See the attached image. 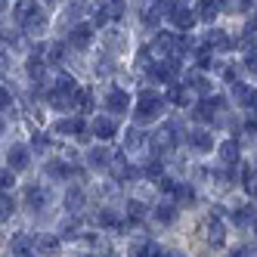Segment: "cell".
I'll use <instances>...</instances> for the list:
<instances>
[{"instance_id":"21","label":"cell","mask_w":257,"mask_h":257,"mask_svg":"<svg viewBox=\"0 0 257 257\" xmlns=\"http://www.w3.org/2000/svg\"><path fill=\"white\" fill-rule=\"evenodd\" d=\"M186 87L198 90V93H211V81H208V78H201V71H192V75H189V84H186Z\"/></svg>"},{"instance_id":"23","label":"cell","mask_w":257,"mask_h":257,"mask_svg":"<svg viewBox=\"0 0 257 257\" xmlns=\"http://www.w3.org/2000/svg\"><path fill=\"white\" fill-rule=\"evenodd\" d=\"M127 217H131V223H140L146 217V205L143 201H131V205H127Z\"/></svg>"},{"instance_id":"20","label":"cell","mask_w":257,"mask_h":257,"mask_svg":"<svg viewBox=\"0 0 257 257\" xmlns=\"http://www.w3.org/2000/svg\"><path fill=\"white\" fill-rule=\"evenodd\" d=\"M214 16H217V4H214V0H198V19L201 22H214Z\"/></svg>"},{"instance_id":"34","label":"cell","mask_w":257,"mask_h":257,"mask_svg":"<svg viewBox=\"0 0 257 257\" xmlns=\"http://www.w3.org/2000/svg\"><path fill=\"white\" fill-rule=\"evenodd\" d=\"M251 96H254V93H251V90H248L245 84H235V99H242V102H251Z\"/></svg>"},{"instance_id":"35","label":"cell","mask_w":257,"mask_h":257,"mask_svg":"<svg viewBox=\"0 0 257 257\" xmlns=\"http://www.w3.org/2000/svg\"><path fill=\"white\" fill-rule=\"evenodd\" d=\"M195 65H198V71H201V68H211V53H208V50H201V53H198V59H195Z\"/></svg>"},{"instance_id":"5","label":"cell","mask_w":257,"mask_h":257,"mask_svg":"<svg viewBox=\"0 0 257 257\" xmlns=\"http://www.w3.org/2000/svg\"><path fill=\"white\" fill-rule=\"evenodd\" d=\"M105 108H108V112H115V115H121V112L131 108V96H127L121 87H112L105 93Z\"/></svg>"},{"instance_id":"32","label":"cell","mask_w":257,"mask_h":257,"mask_svg":"<svg viewBox=\"0 0 257 257\" xmlns=\"http://www.w3.org/2000/svg\"><path fill=\"white\" fill-rule=\"evenodd\" d=\"M149 242H137V245H131V257H149Z\"/></svg>"},{"instance_id":"33","label":"cell","mask_w":257,"mask_h":257,"mask_svg":"<svg viewBox=\"0 0 257 257\" xmlns=\"http://www.w3.org/2000/svg\"><path fill=\"white\" fill-rule=\"evenodd\" d=\"M71 131H78V121H59L53 127V134H71Z\"/></svg>"},{"instance_id":"8","label":"cell","mask_w":257,"mask_h":257,"mask_svg":"<svg viewBox=\"0 0 257 257\" xmlns=\"http://www.w3.org/2000/svg\"><path fill=\"white\" fill-rule=\"evenodd\" d=\"M7 161H10V171H25L28 168V149L25 146H10Z\"/></svg>"},{"instance_id":"15","label":"cell","mask_w":257,"mask_h":257,"mask_svg":"<svg viewBox=\"0 0 257 257\" xmlns=\"http://www.w3.org/2000/svg\"><path fill=\"white\" fill-rule=\"evenodd\" d=\"M47 177H53V180H68V177H75V168H68L65 161H50L47 164Z\"/></svg>"},{"instance_id":"39","label":"cell","mask_w":257,"mask_h":257,"mask_svg":"<svg viewBox=\"0 0 257 257\" xmlns=\"http://www.w3.org/2000/svg\"><path fill=\"white\" fill-rule=\"evenodd\" d=\"M161 174V161H149L146 164V177H158Z\"/></svg>"},{"instance_id":"2","label":"cell","mask_w":257,"mask_h":257,"mask_svg":"<svg viewBox=\"0 0 257 257\" xmlns=\"http://www.w3.org/2000/svg\"><path fill=\"white\" fill-rule=\"evenodd\" d=\"M161 112H164V96L155 93V90H140L134 118H137V121H152V118H158Z\"/></svg>"},{"instance_id":"17","label":"cell","mask_w":257,"mask_h":257,"mask_svg":"<svg viewBox=\"0 0 257 257\" xmlns=\"http://www.w3.org/2000/svg\"><path fill=\"white\" fill-rule=\"evenodd\" d=\"M208 47H214V50H229V47H235V41L226 38V31H211L208 34Z\"/></svg>"},{"instance_id":"12","label":"cell","mask_w":257,"mask_h":257,"mask_svg":"<svg viewBox=\"0 0 257 257\" xmlns=\"http://www.w3.org/2000/svg\"><path fill=\"white\" fill-rule=\"evenodd\" d=\"M47 201H50V195H47V189H44V186H31V189L25 192V205H28V208H34V211L47 208Z\"/></svg>"},{"instance_id":"46","label":"cell","mask_w":257,"mask_h":257,"mask_svg":"<svg viewBox=\"0 0 257 257\" xmlns=\"http://www.w3.org/2000/svg\"><path fill=\"white\" fill-rule=\"evenodd\" d=\"M149 257H164V254H161V248H158V245H152V248H149Z\"/></svg>"},{"instance_id":"13","label":"cell","mask_w":257,"mask_h":257,"mask_svg":"<svg viewBox=\"0 0 257 257\" xmlns=\"http://www.w3.org/2000/svg\"><path fill=\"white\" fill-rule=\"evenodd\" d=\"M90 38H93V28H90V25H75V28H71V34H68L71 47H78V50H84L90 44Z\"/></svg>"},{"instance_id":"41","label":"cell","mask_w":257,"mask_h":257,"mask_svg":"<svg viewBox=\"0 0 257 257\" xmlns=\"http://www.w3.org/2000/svg\"><path fill=\"white\" fill-rule=\"evenodd\" d=\"M31 143H34V149H47V143H50V140H47L44 134H34V140H31Z\"/></svg>"},{"instance_id":"28","label":"cell","mask_w":257,"mask_h":257,"mask_svg":"<svg viewBox=\"0 0 257 257\" xmlns=\"http://www.w3.org/2000/svg\"><path fill=\"white\" fill-rule=\"evenodd\" d=\"M13 211H16V201H13V198H10V195L4 192V198H0V214H4V220H7V217H10Z\"/></svg>"},{"instance_id":"10","label":"cell","mask_w":257,"mask_h":257,"mask_svg":"<svg viewBox=\"0 0 257 257\" xmlns=\"http://www.w3.org/2000/svg\"><path fill=\"white\" fill-rule=\"evenodd\" d=\"M223 223H220V217L217 214H211L208 217V242L214 245V248H223Z\"/></svg>"},{"instance_id":"27","label":"cell","mask_w":257,"mask_h":257,"mask_svg":"<svg viewBox=\"0 0 257 257\" xmlns=\"http://www.w3.org/2000/svg\"><path fill=\"white\" fill-rule=\"evenodd\" d=\"M28 75H31L34 81H41V78H44V62H41V59H31V62H28Z\"/></svg>"},{"instance_id":"24","label":"cell","mask_w":257,"mask_h":257,"mask_svg":"<svg viewBox=\"0 0 257 257\" xmlns=\"http://www.w3.org/2000/svg\"><path fill=\"white\" fill-rule=\"evenodd\" d=\"M65 205L71 208V211H78L81 205H84V192L75 186V189H68V195H65Z\"/></svg>"},{"instance_id":"48","label":"cell","mask_w":257,"mask_h":257,"mask_svg":"<svg viewBox=\"0 0 257 257\" xmlns=\"http://www.w3.org/2000/svg\"><path fill=\"white\" fill-rule=\"evenodd\" d=\"M164 257H183V254H177V251H171V254H164Z\"/></svg>"},{"instance_id":"9","label":"cell","mask_w":257,"mask_h":257,"mask_svg":"<svg viewBox=\"0 0 257 257\" xmlns=\"http://www.w3.org/2000/svg\"><path fill=\"white\" fill-rule=\"evenodd\" d=\"M115 134H118V127H115V121H112V118H105V115H102V118H96V121H93V137H99L102 143H108Z\"/></svg>"},{"instance_id":"49","label":"cell","mask_w":257,"mask_h":257,"mask_svg":"<svg viewBox=\"0 0 257 257\" xmlns=\"http://www.w3.org/2000/svg\"><path fill=\"white\" fill-rule=\"evenodd\" d=\"M254 232H257V220H254Z\"/></svg>"},{"instance_id":"36","label":"cell","mask_w":257,"mask_h":257,"mask_svg":"<svg viewBox=\"0 0 257 257\" xmlns=\"http://www.w3.org/2000/svg\"><path fill=\"white\" fill-rule=\"evenodd\" d=\"M0 183H4V189H13V186H16L13 171H7V168H4V174H0Z\"/></svg>"},{"instance_id":"47","label":"cell","mask_w":257,"mask_h":257,"mask_svg":"<svg viewBox=\"0 0 257 257\" xmlns=\"http://www.w3.org/2000/svg\"><path fill=\"white\" fill-rule=\"evenodd\" d=\"M248 105H251V108H254V115H257V93H254V96H251V102H248Z\"/></svg>"},{"instance_id":"50","label":"cell","mask_w":257,"mask_h":257,"mask_svg":"<svg viewBox=\"0 0 257 257\" xmlns=\"http://www.w3.org/2000/svg\"><path fill=\"white\" fill-rule=\"evenodd\" d=\"M254 171H257V158H254Z\"/></svg>"},{"instance_id":"42","label":"cell","mask_w":257,"mask_h":257,"mask_svg":"<svg viewBox=\"0 0 257 257\" xmlns=\"http://www.w3.org/2000/svg\"><path fill=\"white\" fill-rule=\"evenodd\" d=\"M137 146H140V134L131 131V134H127V149H137Z\"/></svg>"},{"instance_id":"1","label":"cell","mask_w":257,"mask_h":257,"mask_svg":"<svg viewBox=\"0 0 257 257\" xmlns=\"http://www.w3.org/2000/svg\"><path fill=\"white\" fill-rule=\"evenodd\" d=\"M16 22H19L28 34H41L47 28V16L34 0H22V4L16 7Z\"/></svg>"},{"instance_id":"19","label":"cell","mask_w":257,"mask_h":257,"mask_svg":"<svg viewBox=\"0 0 257 257\" xmlns=\"http://www.w3.org/2000/svg\"><path fill=\"white\" fill-rule=\"evenodd\" d=\"M238 44H242L248 53H251V47H257V22H248V25H245V31H242V41H238Z\"/></svg>"},{"instance_id":"43","label":"cell","mask_w":257,"mask_h":257,"mask_svg":"<svg viewBox=\"0 0 257 257\" xmlns=\"http://www.w3.org/2000/svg\"><path fill=\"white\" fill-rule=\"evenodd\" d=\"M62 59V47L56 44V47H50V62H59Z\"/></svg>"},{"instance_id":"22","label":"cell","mask_w":257,"mask_h":257,"mask_svg":"<svg viewBox=\"0 0 257 257\" xmlns=\"http://www.w3.org/2000/svg\"><path fill=\"white\" fill-rule=\"evenodd\" d=\"M168 99H171L174 105H186V102H189V93H186V87H180V84H171V90H168Z\"/></svg>"},{"instance_id":"30","label":"cell","mask_w":257,"mask_h":257,"mask_svg":"<svg viewBox=\"0 0 257 257\" xmlns=\"http://www.w3.org/2000/svg\"><path fill=\"white\" fill-rule=\"evenodd\" d=\"M108 16H112V19H121L124 16V0H108Z\"/></svg>"},{"instance_id":"14","label":"cell","mask_w":257,"mask_h":257,"mask_svg":"<svg viewBox=\"0 0 257 257\" xmlns=\"http://www.w3.org/2000/svg\"><path fill=\"white\" fill-rule=\"evenodd\" d=\"M177 214H180V208L171 205V201H164V205H155V220H158V223H164V226H171L174 220H177Z\"/></svg>"},{"instance_id":"16","label":"cell","mask_w":257,"mask_h":257,"mask_svg":"<svg viewBox=\"0 0 257 257\" xmlns=\"http://www.w3.org/2000/svg\"><path fill=\"white\" fill-rule=\"evenodd\" d=\"M220 161L229 164V168H232V164H238V143L235 140H226L223 146H220Z\"/></svg>"},{"instance_id":"31","label":"cell","mask_w":257,"mask_h":257,"mask_svg":"<svg viewBox=\"0 0 257 257\" xmlns=\"http://www.w3.org/2000/svg\"><path fill=\"white\" fill-rule=\"evenodd\" d=\"M99 223H102V226H112V229L121 226V223H118V217H115L112 211H102V214H99Z\"/></svg>"},{"instance_id":"45","label":"cell","mask_w":257,"mask_h":257,"mask_svg":"<svg viewBox=\"0 0 257 257\" xmlns=\"http://www.w3.org/2000/svg\"><path fill=\"white\" fill-rule=\"evenodd\" d=\"M0 102H4V108H7V105H10V102H13V96H10V93H7V87H4V93H0Z\"/></svg>"},{"instance_id":"40","label":"cell","mask_w":257,"mask_h":257,"mask_svg":"<svg viewBox=\"0 0 257 257\" xmlns=\"http://www.w3.org/2000/svg\"><path fill=\"white\" fill-rule=\"evenodd\" d=\"M158 186H161V192H174L177 186H174V180H168V177H161L158 180Z\"/></svg>"},{"instance_id":"29","label":"cell","mask_w":257,"mask_h":257,"mask_svg":"<svg viewBox=\"0 0 257 257\" xmlns=\"http://www.w3.org/2000/svg\"><path fill=\"white\" fill-rule=\"evenodd\" d=\"M174 195H177V201H183V205H189V201L195 198L189 186H177V189H174Z\"/></svg>"},{"instance_id":"37","label":"cell","mask_w":257,"mask_h":257,"mask_svg":"<svg viewBox=\"0 0 257 257\" xmlns=\"http://www.w3.org/2000/svg\"><path fill=\"white\" fill-rule=\"evenodd\" d=\"M90 102H93V99H90L87 90H84V93H78V108H81V112H90Z\"/></svg>"},{"instance_id":"25","label":"cell","mask_w":257,"mask_h":257,"mask_svg":"<svg viewBox=\"0 0 257 257\" xmlns=\"http://www.w3.org/2000/svg\"><path fill=\"white\" fill-rule=\"evenodd\" d=\"M56 248H59V238H56V235H41V238H38V251L50 254V251H56Z\"/></svg>"},{"instance_id":"18","label":"cell","mask_w":257,"mask_h":257,"mask_svg":"<svg viewBox=\"0 0 257 257\" xmlns=\"http://www.w3.org/2000/svg\"><path fill=\"white\" fill-rule=\"evenodd\" d=\"M112 161H115V155L108 149H93L90 152V164H93V168H112Z\"/></svg>"},{"instance_id":"6","label":"cell","mask_w":257,"mask_h":257,"mask_svg":"<svg viewBox=\"0 0 257 257\" xmlns=\"http://www.w3.org/2000/svg\"><path fill=\"white\" fill-rule=\"evenodd\" d=\"M34 248H38V238H31V235H16L13 242H10L13 257H31Z\"/></svg>"},{"instance_id":"44","label":"cell","mask_w":257,"mask_h":257,"mask_svg":"<svg viewBox=\"0 0 257 257\" xmlns=\"http://www.w3.org/2000/svg\"><path fill=\"white\" fill-rule=\"evenodd\" d=\"M248 254H251V251H248L245 245H238V248H232V251H229V257H248Z\"/></svg>"},{"instance_id":"26","label":"cell","mask_w":257,"mask_h":257,"mask_svg":"<svg viewBox=\"0 0 257 257\" xmlns=\"http://www.w3.org/2000/svg\"><path fill=\"white\" fill-rule=\"evenodd\" d=\"M235 223H238V226L254 223V208H242V211H235Z\"/></svg>"},{"instance_id":"11","label":"cell","mask_w":257,"mask_h":257,"mask_svg":"<svg viewBox=\"0 0 257 257\" xmlns=\"http://www.w3.org/2000/svg\"><path fill=\"white\" fill-rule=\"evenodd\" d=\"M189 146H192V149H198V152H211V149H214V137L198 127V131L189 134Z\"/></svg>"},{"instance_id":"3","label":"cell","mask_w":257,"mask_h":257,"mask_svg":"<svg viewBox=\"0 0 257 257\" xmlns=\"http://www.w3.org/2000/svg\"><path fill=\"white\" fill-rule=\"evenodd\" d=\"M177 146V124H168V127H161V131L152 134V149L155 152H171Z\"/></svg>"},{"instance_id":"38","label":"cell","mask_w":257,"mask_h":257,"mask_svg":"<svg viewBox=\"0 0 257 257\" xmlns=\"http://www.w3.org/2000/svg\"><path fill=\"white\" fill-rule=\"evenodd\" d=\"M245 68L251 71V75H257V53H254V50H251L248 56H245Z\"/></svg>"},{"instance_id":"4","label":"cell","mask_w":257,"mask_h":257,"mask_svg":"<svg viewBox=\"0 0 257 257\" xmlns=\"http://www.w3.org/2000/svg\"><path fill=\"white\" fill-rule=\"evenodd\" d=\"M168 19H171V25H174V28H183V31H186V28H192V25H195L198 13H192V10H186V7L180 4V7H171Z\"/></svg>"},{"instance_id":"7","label":"cell","mask_w":257,"mask_h":257,"mask_svg":"<svg viewBox=\"0 0 257 257\" xmlns=\"http://www.w3.org/2000/svg\"><path fill=\"white\" fill-rule=\"evenodd\" d=\"M155 47L161 53H180L183 50V41L177 38V34H171V31H158L155 34Z\"/></svg>"}]
</instances>
